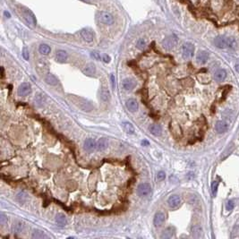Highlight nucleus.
Masks as SVG:
<instances>
[{
  "instance_id": "aec40b11",
  "label": "nucleus",
  "mask_w": 239,
  "mask_h": 239,
  "mask_svg": "<svg viewBox=\"0 0 239 239\" xmlns=\"http://www.w3.org/2000/svg\"><path fill=\"white\" fill-rule=\"evenodd\" d=\"M149 131L151 134H153L154 136H160L162 133V128L160 124H151L149 127Z\"/></svg>"
},
{
  "instance_id": "dca6fc26",
  "label": "nucleus",
  "mask_w": 239,
  "mask_h": 239,
  "mask_svg": "<svg viewBox=\"0 0 239 239\" xmlns=\"http://www.w3.org/2000/svg\"><path fill=\"white\" fill-rule=\"evenodd\" d=\"M100 97H101V100L104 102L109 101L110 98H111V94H110L109 90L106 87H101V91H100Z\"/></svg>"
},
{
  "instance_id": "7ed1b4c3",
  "label": "nucleus",
  "mask_w": 239,
  "mask_h": 239,
  "mask_svg": "<svg viewBox=\"0 0 239 239\" xmlns=\"http://www.w3.org/2000/svg\"><path fill=\"white\" fill-rule=\"evenodd\" d=\"M177 42H178L177 37L176 35H170L162 40V47L166 50L170 51L176 47Z\"/></svg>"
},
{
  "instance_id": "4468645a",
  "label": "nucleus",
  "mask_w": 239,
  "mask_h": 239,
  "mask_svg": "<svg viewBox=\"0 0 239 239\" xmlns=\"http://www.w3.org/2000/svg\"><path fill=\"white\" fill-rule=\"evenodd\" d=\"M209 59V53L207 51H199L196 56V62L199 65H204Z\"/></svg>"
},
{
  "instance_id": "4c0bfd02",
  "label": "nucleus",
  "mask_w": 239,
  "mask_h": 239,
  "mask_svg": "<svg viewBox=\"0 0 239 239\" xmlns=\"http://www.w3.org/2000/svg\"><path fill=\"white\" fill-rule=\"evenodd\" d=\"M234 209V202L229 201L228 203H227V209L228 210H232Z\"/></svg>"
},
{
  "instance_id": "2eb2a0df",
  "label": "nucleus",
  "mask_w": 239,
  "mask_h": 239,
  "mask_svg": "<svg viewBox=\"0 0 239 239\" xmlns=\"http://www.w3.org/2000/svg\"><path fill=\"white\" fill-rule=\"evenodd\" d=\"M82 73L87 76H93L96 74V66L92 63L87 64L82 69Z\"/></svg>"
},
{
  "instance_id": "f03ea898",
  "label": "nucleus",
  "mask_w": 239,
  "mask_h": 239,
  "mask_svg": "<svg viewBox=\"0 0 239 239\" xmlns=\"http://www.w3.org/2000/svg\"><path fill=\"white\" fill-rule=\"evenodd\" d=\"M214 44L219 49H227L231 48L235 44V40L233 38H228L225 36H218L214 39Z\"/></svg>"
},
{
  "instance_id": "2f4dec72",
  "label": "nucleus",
  "mask_w": 239,
  "mask_h": 239,
  "mask_svg": "<svg viewBox=\"0 0 239 239\" xmlns=\"http://www.w3.org/2000/svg\"><path fill=\"white\" fill-rule=\"evenodd\" d=\"M218 186H219V182L218 181H213L212 184V192L213 196H215L217 194Z\"/></svg>"
},
{
  "instance_id": "a19ab883",
  "label": "nucleus",
  "mask_w": 239,
  "mask_h": 239,
  "mask_svg": "<svg viewBox=\"0 0 239 239\" xmlns=\"http://www.w3.org/2000/svg\"><path fill=\"white\" fill-rule=\"evenodd\" d=\"M5 15H6V17H8V18L11 16V15H10V13H9L8 12H6V11L5 12Z\"/></svg>"
},
{
  "instance_id": "393cba45",
  "label": "nucleus",
  "mask_w": 239,
  "mask_h": 239,
  "mask_svg": "<svg viewBox=\"0 0 239 239\" xmlns=\"http://www.w3.org/2000/svg\"><path fill=\"white\" fill-rule=\"evenodd\" d=\"M174 234H175V229L174 228H167L160 235V238H171L172 236H174Z\"/></svg>"
},
{
  "instance_id": "79ce46f5",
  "label": "nucleus",
  "mask_w": 239,
  "mask_h": 239,
  "mask_svg": "<svg viewBox=\"0 0 239 239\" xmlns=\"http://www.w3.org/2000/svg\"><path fill=\"white\" fill-rule=\"evenodd\" d=\"M142 144L143 145H149V143L146 142V141H143V142H142Z\"/></svg>"
},
{
  "instance_id": "423d86ee",
  "label": "nucleus",
  "mask_w": 239,
  "mask_h": 239,
  "mask_svg": "<svg viewBox=\"0 0 239 239\" xmlns=\"http://www.w3.org/2000/svg\"><path fill=\"white\" fill-rule=\"evenodd\" d=\"M22 15L24 18V20L31 25H35L37 23V20L35 15H33V13L24 7H22Z\"/></svg>"
},
{
  "instance_id": "4be33fe9",
  "label": "nucleus",
  "mask_w": 239,
  "mask_h": 239,
  "mask_svg": "<svg viewBox=\"0 0 239 239\" xmlns=\"http://www.w3.org/2000/svg\"><path fill=\"white\" fill-rule=\"evenodd\" d=\"M227 77V72L223 69H219L214 74V79L217 82H223Z\"/></svg>"
},
{
  "instance_id": "c03bdc74",
  "label": "nucleus",
  "mask_w": 239,
  "mask_h": 239,
  "mask_svg": "<svg viewBox=\"0 0 239 239\" xmlns=\"http://www.w3.org/2000/svg\"><path fill=\"white\" fill-rule=\"evenodd\" d=\"M81 1H84V2H86V1H89V0H81Z\"/></svg>"
},
{
  "instance_id": "f8f14e48",
  "label": "nucleus",
  "mask_w": 239,
  "mask_h": 239,
  "mask_svg": "<svg viewBox=\"0 0 239 239\" xmlns=\"http://www.w3.org/2000/svg\"><path fill=\"white\" fill-rule=\"evenodd\" d=\"M83 148L86 151L88 152H92L95 150V149H97V143L96 141L92 138H89L86 139L85 142L83 143Z\"/></svg>"
},
{
  "instance_id": "bb28decb",
  "label": "nucleus",
  "mask_w": 239,
  "mask_h": 239,
  "mask_svg": "<svg viewBox=\"0 0 239 239\" xmlns=\"http://www.w3.org/2000/svg\"><path fill=\"white\" fill-rule=\"evenodd\" d=\"M56 222L58 223V226H65L67 220H66V217L63 214V213H58L57 216H56Z\"/></svg>"
},
{
  "instance_id": "c9c22d12",
  "label": "nucleus",
  "mask_w": 239,
  "mask_h": 239,
  "mask_svg": "<svg viewBox=\"0 0 239 239\" xmlns=\"http://www.w3.org/2000/svg\"><path fill=\"white\" fill-rule=\"evenodd\" d=\"M91 58H93V59H95V60H101V58L102 57H101V55H100V53H98V52H91Z\"/></svg>"
},
{
  "instance_id": "412c9836",
  "label": "nucleus",
  "mask_w": 239,
  "mask_h": 239,
  "mask_svg": "<svg viewBox=\"0 0 239 239\" xmlns=\"http://www.w3.org/2000/svg\"><path fill=\"white\" fill-rule=\"evenodd\" d=\"M108 141L106 138H101L97 142V150L100 151L105 150L108 148Z\"/></svg>"
},
{
  "instance_id": "b1692460",
  "label": "nucleus",
  "mask_w": 239,
  "mask_h": 239,
  "mask_svg": "<svg viewBox=\"0 0 239 239\" xmlns=\"http://www.w3.org/2000/svg\"><path fill=\"white\" fill-rule=\"evenodd\" d=\"M202 228L201 226H193L192 228V235L195 238H201L202 236Z\"/></svg>"
},
{
  "instance_id": "473e14b6",
  "label": "nucleus",
  "mask_w": 239,
  "mask_h": 239,
  "mask_svg": "<svg viewBox=\"0 0 239 239\" xmlns=\"http://www.w3.org/2000/svg\"><path fill=\"white\" fill-rule=\"evenodd\" d=\"M6 224H7V217L3 213L0 214V225H1L2 227H4Z\"/></svg>"
},
{
  "instance_id": "37998d69",
  "label": "nucleus",
  "mask_w": 239,
  "mask_h": 239,
  "mask_svg": "<svg viewBox=\"0 0 239 239\" xmlns=\"http://www.w3.org/2000/svg\"><path fill=\"white\" fill-rule=\"evenodd\" d=\"M1 69H2V76H4V68L2 67Z\"/></svg>"
},
{
  "instance_id": "ea45409f",
  "label": "nucleus",
  "mask_w": 239,
  "mask_h": 239,
  "mask_svg": "<svg viewBox=\"0 0 239 239\" xmlns=\"http://www.w3.org/2000/svg\"><path fill=\"white\" fill-rule=\"evenodd\" d=\"M235 71H236V72L239 74V59L236 61V63H235Z\"/></svg>"
},
{
  "instance_id": "a211bd4d",
  "label": "nucleus",
  "mask_w": 239,
  "mask_h": 239,
  "mask_svg": "<svg viewBox=\"0 0 239 239\" xmlns=\"http://www.w3.org/2000/svg\"><path fill=\"white\" fill-rule=\"evenodd\" d=\"M215 129H216L217 133L223 134V133H226L228 131V126L224 121H218L215 124Z\"/></svg>"
},
{
  "instance_id": "6e6552de",
  "label": "nucleus",
  "mask_w": 239,
  "mask_h": 239,
  "mask_svg": "<svg viewBox=\"0 0 239 239\" xmlns=\"http://www.w3.org/2000/svg\"><path fill=\"white\" fill-rule=\"evenodd\" d=\"M32 91V85L29 82H22L18 88V95L21 97H26Z\"/></svg>"
},
{
  "instance_id": "0eeeda50",
  "label": "nucleus",
  "mask_w": 239,
  "mask_h": 239,
  "mask_svg": "<svg viewBox=\"0 0 239 239\" xmlns=\"http://www.w3.org/2000/svg\"><path fill=\"white\" fill-rule=\"evenodd\" d=\"M137 193L141 197H147L151 193V186L149 183H143L138 186Z\"/></svg>"
},
{
  "instance_id": "7c9ffc66",
  "label": "nucleus",
  "mask_w": 239,
  "mask_h": 239,
  "mask_svg": "<svg viewBox=\"0 0 239 239\" xmlns=\"http://www.w3.org/2000/svg\"><path fill=\"white\" fill-rule=\"evenodd\" d=\"M146 45H147L146 40L143 39H138L137 42H136V47H137L139 49H142V50L146 48Z\"/></svg>"
},
{
  "instance_id": "72a5a7b5",
  "label": "nucleus",
  "mask_w": 239,
  "mask_h": 239,
  "mask_svg": "<svg viewBox=\"0 0 239 239\" xmlns=\"http://www.w3.org/2000/svg\"><path fill=\"white\" fill-rule=\"evenodd\" d=\"M22 57L25 60H29V58H30L29 50H28L27 48H23V49H22Z\"/></svg>"
},
{
  "instance_id": "39448f33",
  "label": "nucleus",
  "mask_w": 239,
  "mask_h": 239,
  "mask_svg": "<svg viewBox=\"0 0 239 239\" xmlns=\"http://www.w3.org/2000/svg\"><path fill=\"white\" fill-rule=\"evenodd\" d=\"M98 19L99 21L106 25H111L114 23V17L111 13L108 12H100L98 13Z\"/></svg>"
},
{
  "instance_id": "6ab92c4d",
  "label": "nucleus",
  "mask_w": 239,
  "mask_h": 239,
  "mask_svg": "<svg viewBox=\"0 0 239 239\" xmlns=\"http://www.w3.org/2000/svg\"><path fill=\"white\" fill-rule=\"evenodd\" d=\"M68 58V55L65 50H58L56 53V60L58 63H65Z\"/></svg>"
},
{
  "instance_id": "e433bc0d",
  "label": "nucleus",
  "mask_w": 239,
  "mask_h": 239,
  "mask_svg": "<svg viewBox=\"0 0 239 239\" xmlns=\"http://www.w3.org/2000/svg\"><path fill=\"white\" fill-rule=\"evenodd\" d=\"M101 59L105 62V63H109L110 62V60H111V58L109 57L108 55H107V54H104V55H102V58H101Z\"/></svg>"
},
{
  "instance_id": "a878e982",
  "label": "nucleus",
  "mask_w": 239,
  "mask_h": 239,
  "mask_svg": "<svg viewBox=\"0 0 239 239\" xmlns=\"http://www.w3.org/2000/svg\"><path fill=\"white\" fill-rule=\"evenodd\" d=\"M123 127H124V130L126 132V134H134V132H135V129L134 127V125L129 123V122H124L123 123Z\"/></svg>"
},
{
  "instance_id": "c756f323",
  "label": "nucleus",
  "mask_w": 239,
  "mask_h": 239,
  "mask_svg": "<svg viewBox=\"0 0 239 239\" xmlns=\"http://www.w3.org/2000/svg\"><path fill=\"white\" fill-rule=\"evenodd\" d=\"M15 233H22V231H23V229H24V224L22 223V222H20V221H18V222H16L15 223Z\"/></svg>"
},
{
  "instance_id": "cd10ccee",
  "label": "nucleus",
  "mask_w": 239,
  "mask_h": 239,
  "mask_svg": "<svg viewBox=\"0 0 239 239\" xmlns=\"http://www.w3.org/2000/svg\"><path fill=\"white\" fill-rule=\"evenodd\" d=\"M32 238H36V239H40V238H47L48 235H47L43 231L35 229V230L32 232Z\"/></svg>"
},
{
  "instance_id": "f704fd0d",
  "label": "nucleus",
  "mask_w": 239,
  "mask_h": 239,
  "mask_svg": "<svg viewBox=\"0 0 239 239\" xmlns=\"http://www.w3.org/2000/svg\"><path fill=\"white\" fill-rule=\"evenodd\" d=\"M165 178H166V174H165L164 171L158 172V174H157V179H158V181H163Z\"/></svg>"
},
{
  "instance_id": "9d476101",
  "label": "nucleus",
  "mask_w": 239,
  "mask_h": 239,
  "mask_svg": "<svg viewBox=\"0 0 239 239\" xmlns=\"http://www.w3.org/2000/svg\"><path fill=\"white\" fill-rule=\"evenodd\" d=\"M167 204L171 209H176L181 204V198L177 194H173L167 199Z\"/></svg>"
},
{
  "instance_id": "1a4fd4ad",
  "label": "nucleus",
  "mask_w": 239,
  "mask_h": 239,
  "mask_svg": "<svg viewBox=\"0 0 239 239\" xmlns=\"http://www.w3.org/2000/svg\"><path fill=\"white\" fill-rule=\"evenodd\" d=\"M166 214L162 212H159L155 214V216H154V219H153V224H154V226H155L156 228H160L162 225L165 223L166 221Z\"/></svg>"
},
{
  "instance_id": "c85d7f7f",
  "label": "nucleus",
  "mask_w": 239,
  "mask_h": 239,
  "mask_svg": "<svg viewBox=\"0 0 239 239\" xmlns=\"http://www.w3.org/2000/svg\"><path fill=\"white\" fill-rule=\"evenodd\" d=\"M39 51L42 55H49L51 51V49L47 44H41L39 48Z\"/></svg>"
},
{
  "instance_id": "9b49d317",
  "label": "nucleus",
  "mask_w": 239,
  "mask_h": 239,
  "mask_svg": "<svg viewBox=\"0 0 239 239\" xmlns=\"http://www.w3.org/2000/svg\"><path fill=\"white\" fill-rule=\"evenodd\" d=\"M136 86V82L131 78H125L122 82V87L124 91H133Z\"/></svg>"
},
{
  "instance_id": "f257e3e1",
  "label": "nucleus",
  "mask_w": 239,
  "mask_h": 239,
  "mask_svg": "<svg viewBox=\"0 0 239 239\" xmlns=\"http://www.w3.org/2000/svg\"><path fill=\"white\" fill-rule=\"evenodd\" d=\"M70 100H71L72 102H74L75 105H76L79 108H81L83 111L90 112L93 108L92 105L88 101H86L85 99H83V98L77 97L75 95H70Z\"/></svg>"
},
{
  "instance_id": "20e7f679",
  "label": "nucleus",
  "mask_w": 239,
  "mask_h": 239,
  "mask_svg": "<svg viewBox=\"0 0 239 239\" xmlns=\"http://www.w3.org/2000/svg\"><path fill=\"white\" fill-rule=\"evenodd\" d=\"M194 53V46L190 42H186L182 47V56L185 59H190Z\"/></svg>"
},
{
  "instance_id": "58836bf2",
  "label": "nucleus",
  "mask_w": 239,
  "mask_h": 239,
  "mask_svg": "<svg viewBox=\"0 0 239 239\" xmlns=\"http://www.w3.org/2000/svg\"><path fill=\"white\" fill-rule=\"evenodd\" d=\"M111 82H112V87L115 90L116 88V79H115V76L114 75H111Z\"/></svg>"
},
{
  "instance_id": "f3484780",
  "label": "nucleus",
  "mask_w": 239,
  "mask_h": 239,
  "mask_svg": "<svg viewBox=\"0 0 239 239\" xmlns=\"http://www.w3.org/2000/svg\"><path fill=\"white\" fill-rule=\"evenodd\" d=\"M125 106H126V108H127V109L130 112H135V111H137L138 107H139L137 101L134 100V99H129V100L126 101Z\"/></svg>"
},
{
  "instance_id": "5701e85b",
  "label": "nucleus",
  "mask_w": 239,
  "mask_h": 239,
  "mask_svg": "<svg viewBox=\"0 0 239 239\" xmlns=\"http://www.w3.org/2000/svg\"><path fill=\"white\" fill-rule=\"evenodd\" d=\"M45 82L49 84V85H52V86H56L58 84V79L54 75L52 74H49L46 77H45Z\"/></svg>"
},
{
  "instance_id": "ddd939ff",
  "label": "nucleus",
  "mask_w": 239,
  "mask_h": 239,
  "mask_svg": "<svg viewBox=\"0 0 239 239\" xmlns=\"http://www.w3.org/2000/svg\"><path fill=\"white\" fill-rule=\"evenodd\" d=\"M81 36L87 42H91L94 39V32L90 29H82L81 31Z\"/></svg>"
}]
</instances>
